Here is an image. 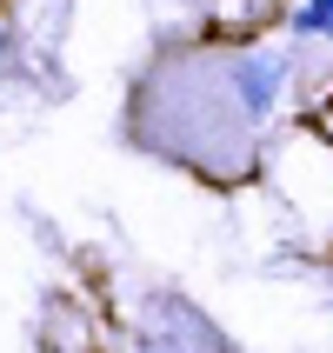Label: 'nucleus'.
I'll return each instance as SVG.
<instances>
[{"mask_svg": "<svg viewBox=\"0 0 333 353\" xmlns=\"http://www.w3.org/2000/svg\"><path fill=\"white\" fill-rule=\"evenodd\" d=\"M287 27H294V40H314V34L333 40V0H300V14Z\"/></svg>", "mask_w": 333, "mask_h": 353, "instance_id": "obj_2", "label": "nucleus"}, {"mask_svg": "<svg viewBox=\"0 0 333 353\" xmlns=\"http://www.w3.org/2000/svg\"><path fill=\"white\" fill-rule=\"evenodd\" d=\"M280 87H287V67H280L274 54L234 60V100H240V114H247V120H267V114H274Z\"/></svg>", "mask_w": 333, "mask_h": 353, "instance_id": "obj_1", "label": "nucleus"}]
</instances>
